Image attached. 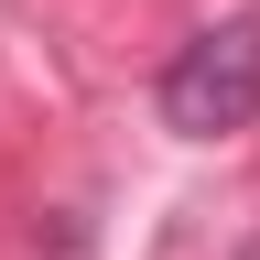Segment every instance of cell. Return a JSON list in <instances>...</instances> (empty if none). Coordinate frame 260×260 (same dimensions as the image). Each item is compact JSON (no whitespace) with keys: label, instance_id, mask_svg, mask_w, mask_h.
Here are the masks:
<instances>
[{"label":"cell","instance_id":"obj_1","mask_svg":"<svg viewBox=\"0 0 260 260\" xmlns=\"http://www.w3.org/2000/svg\"><path fill=\"white\" fill-rule=\"evenodd\" d=\"M152 109H162L174 141H228V130H249L260 119V11H228V22L195 32V44H174Z\"/></svg>","mask_w":260,"mask_h":260},{"label":"cell","instance_id":"obj_2","mask_svg":"<svg viewBox=\"0 0 260 260\" xmlns=\"http://www.w3.org/2000/svg\"><path fill=\"white\" fill-rule=\"evenodd\" d=\"M228 260H260V228H249V239H239V249H228Z\"/></svg>","mask_w":260,"mask_h":260}]
</instances>
